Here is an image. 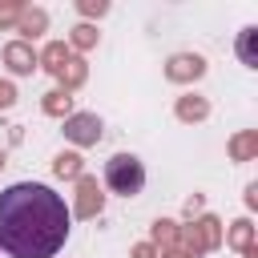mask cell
<instances>
[{
    "label": "cell",
    "mask_w": 258,
    "mask_h": 258,
    "mask_svg": "<svg viewBox=\"0 0 258 258\" xmlns=\"http://www.w3.org/2000/svg\"><path fill=\"white\" fill-rule=\"evenodd\" d=\"M254 40H258V28H254V24L238 32V56H242V64H250V69H258V48H254Z\"/></svg>",
    "instance_id": "2e32d148"
},
{
    "label": "cell",
    "mask_w": 258,
    "mask_h": 258,
    "mask_svg": "<svg viewBox=\"0 0 258 258\" xmlns=\"http://www.w3.org/2000/svg\"><path fill=\"white\" fill-rule=\"evenodd\" d=\"M185 214H189V218H194V214L202 218V214H206V198H202V194H194V198L185 202Z\"/></svg>",
    "instance_id": "44dd1931"
},
{
    "label": "cell",
    "mask_w": 258,
    "mask_h": 258,
    "mask_svg": "<svg viewBox=\"0 0 258 258\" xmlns=\"http://www.w3.org/2000/svg\"><path fill=\"white\" fill-rule=\"evenodd\" d=\"M105 185H109L113 194H121V198H137V194L145 189V165H141V157H133V153H113V157L105 161Z\"/></svg>",
    "instance_id": "7a4b0ae2"
},
{
    "label": "cell",
    "mask_w": 258,
    "mask_h": 258,
    "mask_svg": "<svg viewBox=\"0 0 258 258\" xmlns=\"http://www.w3.org/2000/svg\"><path fill=\"white\" fill-rule=\"evenodd\" d=\"M40 109H44L48 117H60V121L77 113V109H73V93H69V89H60V85L44 93V101H40Z\"/></svg>",
    "instance_id": "8fae6325"
},
{
    "label": "cell",
    "mask_w": 258,
    "mask_h": 258,
    "mask_svg": "<svg viewBox=\"0 0 258 258\" xmlns=\"http://www.w3.org/2000/svg\"><path fill=\"white\" fill-rule=\"evenodd\" d=\"M173 113H177V121L194 125V121H206V117H210V101H206V97H198V93H185V97H177Z\"/></svg>",
    "instance_id": "30bf717a"
},
{
    "label": "cell",
    "mask_w": 258,
    "mask_h": 258,
    "mask_svg": "<svg viewBox=\"0 0 258 258\" xmlns=\"http://www.w3.org/2000/svg\"><path fill=\"white\" fill-rule=\"evenodd\" d=\"M226 242H230L234 250H242V254H246L250 246H258V242H254V222H250V218H238V222L230 226V234H226Z\"/></svg>",
    "instance_id": "9a60e30c"
},
{
    "label": "cell",
    "mask_w": 258,
    "mask_h": 258,
    "mask_svg": "<svg viewBox=\"0 0 258 258\" xmlns=\"http://www.w3.org/2000/svg\"><path fill=\"white\" fill-rule=\"evenodd\" d=\"M44 28H48V12H44V8H36V4H32V8L24 4V8H20V20H16L20 40H24V44H28V40H36Z\"/></svg>",
    "instance_id": "9c48e42d"
},
{
    "label": "cell",
    "mask_w": 258,
    "mask_h": 258,
    "mask_svg": "<svg viewBox=\"0 0 258 258\" xmlns=\"http://www.w3.org/2000/svg\"><path fill=\"white\" fill-rule=\"evenodd\" d=\"M77 12H81V16H105L109 4H105V0H77Z\"/></svg>",
    "instance_id": "d6986e66"
},
{
    "label": "cell",
    "mask_w": 258,
    "mask_h": 258,
    "mask_svg": "<svg viewBox=\"0 0 258 258\" xmlns=\"http://www.w3.org/2000/svg\"><path fill=\"white\" fill-rule=\"evenodd\" d=\"M101 210H105V194H101L97 177L81 173V177H77V202H73L69 214H77V218H97Z\"/></svg>",
    "instance_id": "8992f818"
},
{
    "label": "cell",
    "mask_w": 258,
    "mask_h": 258,
    "mask_svg": "<svg viewBox=\"0 0 258 258\" xmlns=\"http://www.w3.org/2000/svg\"><path fill=\"white\" fill-rule=\"evenodd\" d=\"M101 133H105V125H101L97 113H73V117H64V137H69L73 145H81V149L97 145Z\"/></svg>",
    "instance_id": "277c9868"
},
{
    "label": "cell",
    "mask_w": 258,
    "mask_h": 258,
    "mask_svg": "<svg viewBox=\"0 0 258 258\" xmlns=\"http://www.w3.org/2000/svg\"><path fill=\"white\" fill-rule=\"evenodd\" d=\"M177 238H181V226L169 222V218H157L153 230H149V246L153 250H169V246H177Z\"/></svg>",
    "instance_id": "5bb4252c"
},
{
    "label": "cell",
    "mask_w": 258,
    "mask_h": 258,
    "mask_svg": "<svg viewBox=\"0 0 258 258\" xmlns=\"http://www.w3.org/2000/svg\"><path fill=\"white\" fill-rule=\"evenodd\" d=\"M0 169H4V149H0Z\"/></svg>",
    "instance_id": "d4e9b609"
},
{
    "label": "cell",
    "mask_w": 258,
    "mask_h": 258,
    "mask_svg": "<svg viewBox=\"0 0 258 258\" xmlns=\"http://www.w3.org/2000/svg\"><path fill=\"white\" fill-rule=\"evenodd\" d=\"M73 56H77V52H73V48H69L64 40H48V44H44V48L36 52V64H40L44 73H52V77H60V73H64V64H69Z\"/></svg>",
    "instance_id": "ba28073f"
},
{
    "label": "cell",
    "mask_w": 258,
    "mask_h": 258,
    "mask_svg": "<svg viewBox=\"0 0 258 258\" xmlns=\"http://www.w3.org/2000/svg\"><path fill=\"white\" fill-rule=\"evenodd\" d=\"M246 206H250V210L258 206V185H246Z\"/></svg>",
    "instance_id": "cb8c5ba5"
},
{
    "label": "cell",
    "mask_w": 258,
    "mask_h": 258,
    "mask_svg": "<svg viewBox=\"0 0 258 258\" xmlns=\"http://www.w3.org/2000/svg\"><path fill=\"white\" fill-rule=\"evenodd\" d=\"M52 173H56V177H64V181H77V177L85 173V157H81L77 149H64V153H56V157H52Z\"/></svg>",
    "instance_id": "4fadbf2b"
},
{
    "label": "cell",
    "mask_w": 258,
    "mask_h": 258,
    "mask_svg": "<svg viewBox=\"0 0 258 258\" xmlns=\"http://www.w3.org/2000/svg\"><path fill=\"white\" fill-rule=\"evenodd\" d=\"M20 0H0V28H16V20H20Z\"/></svg>",
    "instance_id": "ac0fdd59"
},
{
    "label": "cell",
    "mask_w": 258,
    "mask_h": 258,
    "mask_svg": "<svg viewBox=\"0 0 258 258\" xmlns=\"http://www.w3.org/2000/svg\"><path fill=\"white\" fill-rule=\"evenodd\" d=\"M12 105H16V85L0 81V109H12Z\"/></svg>",
    "instance_id": "ffe728a7"
},
{
    "label": "cell",
    "mask_w": 258,
    "mask_h": 258,
    "mask_svg": "<svg viewBox=\"0 0 258 258\" xmlns=\"http://www.w3.org/2000/svg\"><path fill=\"white\" fill-rule=\"evenodd\" d=\"M4 64H8L12 77H28L32 69H40L32 44H24V40H8V44H4Z\"/></svg>",
    "instance_id": "52a82bcc"
},
{
    "label": "cell",
    "mask_w": 258,
    "mask_h": 258,
    "mask_svg": "<svg viewBox=\"0 0 258 258\" xmlns=\"http://www.w3.org/2000/svg\"><path fill=\"white\" fill-rule=\"evenodd\" d=\"M157 258H194V254H185V250H181V246H169V250H161V254H157Z\"/></svg>",
    "instance_id": "603a6c76"
},
{
    "label": "cell",
    "mask_w": 258,
    "mask_h": 258,
    "mask_svg": "<svg viewBox=\"0 0 258 258\" xmlns=\"http://www.w3.org/2000/svg\"><path fill=\"white\" fill-rule=\"evenodd\" d=\"M165 77H169L173 85H194V81H202V77H206V56H198V52H173V56L165 60Z\"/></svg>",
    "instance_id": "5b68a950"
},
{
    "label": "cell",
    "mask_w": 258,
    "mask_h": 258,
    "mask_svg": "<svg viewBox=\"0 0 258 258\" xmlns=\"http://www.w3.org/2000/svg\"><path fill=\"white\" fill-rule=\"evenodd\" d=\"M129 258H157V250H153L149 242H137V246L129 250Z\"/></svg>",
    "instance_id": "7402d4cb"
},
{
    "label": "cell",
    "mask_w": 258,
    "mask_h": 258,
    "mask_svg": "<svg viewBox=\"0 0 258 258\" xmlns=\"http://www.w3.org/2000/svg\"><path fill=\"white\" fill-rule=\"evenodd\" d=\"M230 157L234 161H254L258 157V129H242L230 137Z\"/></svg>",
    "instance_id": "7c38bea8"
},
{
    "label": "cell",
    "mask_w": 258,
    "mask_h": 258,
    "mask_svg": "<svg viewBox=\"0 0 258 258\" xmlns=\"http://www.w3.org/2000/svg\"><path fill=\"white\" fill-rule=\"evenodd\" d=\"M97 36H101V32H97L93 24H77V28L69 32V48H81V52H85V48L97 44Z\"/></svg>",
    "instance_id": "e0dca14e"
},
{
    "label": "cell",
    "mask_w": 258,
    "mask_h": 258,
    "mask_svg": "<svg viewBox=\"0 0 258 258\" xmlns=\"http://www.w3.org/2000/svg\"><path fill=\"white\" fill-rule=\"evenodd\" d=\"M69 206L40 181H16L0 194V250L8 258H52L69 242Z\"/></svg>",
    "instance_id": "6da1fadb"
},
{
    "label": "cell",
    "mask_w": 258,
    "mask_h": 258,
    "mask_svg": "<svg viewBox=\"0 0 258 258\" xmlns=\"http://www.w3.org/2000/svg\"><path fill=\"white\" fill-rule=\"evenodd\" d=\"M177 246L185 250V254H210V250H218L222 246V222L214 218V214H202V218H194L189 226H181V238H177Z\"/></svg>",
    "instance_id": "3957f363"
}]
</instances>
